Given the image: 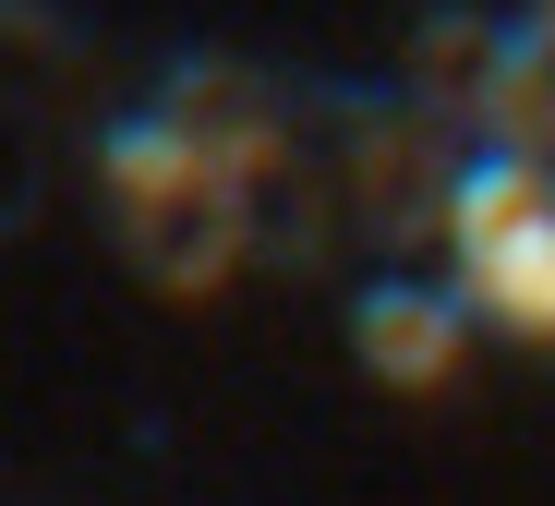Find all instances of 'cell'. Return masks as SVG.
I'll return each mask as SVG.
<instances>
[{"label":"cell","instance_id":"6da1fadb","mask_svg":"<svg viewBox=\"0 0 555 506\" xmlns=\"http://www.w3.org/2000/svg\"><path fill=\"white\" fill-rule=\"evenodd\" d=\"M447 230H459L472 289L495 301V314L519 338H555V181H543V157H495L483 145L447 181Z\"/></svg>","mask_w":555,"mask_h":506},{"label":"cell","instance_id":"7a4b0ae2","mask_svg":"<svg viewBox=\"0 0 555 506\" xmlns=\"http://www.w3.org/2000/svg\"><path fill=\"white\" fill-rule=\"evenodd\" d=\"M350 350L375 362L387 386H435L459 362V314L435 289H362V314H350Z\"/></svg>","mask_w":555,"mask_h":506},{"label":"cell","instance_id":"3957f363","mask_svg":"<svg viewBox=\"0 0 555 506\" xmlns=\"http://www.w3.org/2000/svg\"><path fill=\"white\" fill-rule=\"evenodd\" d=\"M519 37H531V49H543V61H555V0H543V13H531V25H519Z\"/></svg>","mask_w":555,"mask_h":506}]
</instances>
